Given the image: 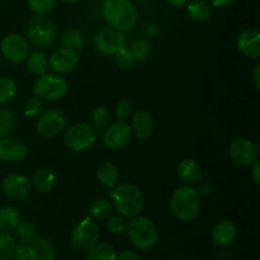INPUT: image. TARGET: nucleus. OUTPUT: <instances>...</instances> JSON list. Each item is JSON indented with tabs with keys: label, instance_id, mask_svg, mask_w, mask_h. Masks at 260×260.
I'll use <instances>...</instances> for the list:
<instances>
[{
	"label": "nucleus",
	"instance_id": "obj_1",
	"mask_svg": "<svg viewBox=\"0 0 260 260\" xmlns=\"http://www.w3.org/2000/svg\"><path fill=\"white\" fill-rule=\"evenodd\" d=\"M102 14L112 28L129 32L137 22V9L131 0H103Z\"/></svg>",
	"mask_w": 260,
	"mask_h": 260
},
{
	"label": "nucleus",
	"instance_id": "obj_2",
	"mask_svg": "<svg viewBox=\"0 0 260 260\" xmlns=\"http://www.w3.org/2000/svg\"><path fill=\"white\" fill-rule=\"evenodd\" d=\"M109 197L123 217H136L144 208V196L141 190L129 183H123L112 188Z\"/></svg>",
	"mask_w": 260,
	"mask_h": 260
},
{
	"label": "nucleus",
	"instance_id": "obj_3",
	"mask_svg": "<svg viewBox=\"0 0 260 260\" xmlns=\"http://www.w3.org/2000/svg\"><path fill=\"white\" fill-rule=\"evenodd\" d=\"M169 207L178 220L190 221L196 218L201 208V197L197 189L190 185L177 188L170 196Z\"/></svg>",
	"mask_w": 260,
	"mask_h": 260
},
{
	"label": "nucleus",
	"instance_id": "obj_4",
	"mask_svg": "<svg viewBox=\"0 0 260 260\" xmlns=\"http://www.w3.org/2000/svg\"><path fill=\"white\" fill-rule=\"evenodd\" d=\"M56 249L48 239L32 236L22 240L15 249V260H55Z\"/></svg>",
	"mask_w": 260,
	"mask_h": 260
},
{
	"label": "nucleus",
	"instance_id": "obj_5",
	"mask_svg": "<svg viewBox=\"0 0 260 260\" xmlns=\"http://www.w3.org/2000/svg\"><path fill=\"white\" fill-rule=\"evenodd\" d=\"M127 233L131 243L136 248L147 250L151 249L159 239V231L154 221L147 217H135L127 225Z\"/></svg>",
	"mask_w": 260,
	"mask_h": 260
},
{
	"label": "nucleus",
	"instance_id": "obj_6",
	"mask_svg": "<svg viewBox=\"0 0 260 260\" xmlns=\"http://www.w3.org/2000/svg\"><path fill=\"white\" fill-rule=\"evenodd\" d=\"M69 84L63 76L56 73H45L33 84V93L43 101H57L68 93Z\"/></svg>",
	"mask_w": 260,
	"mask_h": 260
},
{
	"label": "nucleus",
	"instance_id": "obj_7",
	"mask_svg": "<svg viewBox=\"0 0 260 260\" xmlns=\"http://www.w3.org/2000/svg\"><path fill=\"white\" fill-rule=\"evenodd\" d=\"M25 35L36 47H48L56 38V24L46 15H36L27 23Z\"/></svg>",
	"mask_w": 260,
	"mask_h": 260
},
{
	"label": "nucleus",
	"instance_id": "obj_8",
	"mask_svg": "<svg viewBox=\"0 0 260 260\" xmlns=\"http://www.w3.org/2000/svg\"><path fill=\"white\" fill-rule=\"evenodd\" d=\"M101 233L99 228L93 218H83L80 222L75 225L71 231V244L78 250H89L91 246L98 243Z\"/></svg>",
	"mask_w": 260,
	"mask_h": 260
},
{
	"label": "nucleus",
	"instance_id": "obj_9",
	"mask_svg": "<svg viewBox=\"0 0 260 260\" xmlns=\"http://www.w3.org/2000/svg\"><path fill=\"white\" fill-rule=\"evenodd\" d=\"M95 129L85 122H79L66 129L65 144L73 151H83L89 149L95 141Z\"/></svg>",
	"mask_w": 260,
	"mask_h": 260
},
{
	"label": "nucleus",
	"instance_id": "obj_10",
	"mask_svg": "<svg viewBox=\"0 0 260 260\" xmlns=\"http://www.w3.org/2000/svg\"><path fill=\"white\" fill-rule=\"evenodd\" d=\"M0 51L9 62L17 65V63H22L23 61L27 60L28 55H29V45H28L27 40L20 35L9 33L3 37L2 42H0Z\"/></svg>",
	"mask_w": 260,
	"mask_h": 260
},
{
	"label": "nucleus",
	"instance_id": "obj_11",
	"mask_svg": "<svg viewBox=\"0 0 260 260\" xmlns=\"http://www.w3.org/2000/svg\"><path fill=\"white\" fill-rule=\"evenodd\" d=\"M229 155L231 160L239 167H249L258 160L259 146L251 140L245 137H238L229 147Z\"/></svg>",
	"mask_w": 260,
	"mask_h": 260
},
{
	"label": "nucleus",
	"instance_id": "obj_12",
	"mask_svg": "<svg viewBox=\"0 0 260 260\" xmlns=\"http://www.w3.org/2000/svg\"><path fill=\"white\" fill-rule=\"evenodd\" d=\"M94 46L103 55H116L122 48L126 47V37L121 30L104 28L94 37Z\"/></svg>",
	"mask_w": 260,
	"mask_h": 260
},
{
	"label": "nucleus",
	"instance_id": "obj_13",
	"mask_svg": "<svg viewBox=\"0 0 260 260\" xmlns=\"http://www.w3.org/2000/svg\"><path fill=\"white\" fill-rule=\"evenodd\" d=\"M66 117L58 109H48L37 119L36 129L43 137H55L65 129Z\"/></svg>",
	"mask_w": 260,
	"mask_h": 260
},
{
	"label": "nucleus",
	"instance_id": "obj_14",
	"mask_svg": "<svg viewBox=\"0 0 260 260\" xmlns=\"http://www.w3.org/2000/svg\"><path fill=\"white\" fill-rule=\"evenodd\" d=\"M32 185L25 175L13 173L7 175L2 182V192L12 201H23L29 196Z\"/></svg>",
	"mask_w": 260,
	"mask_h": 260
},
{
	"label": "nucleus",
	"instance_id": "obj_15",
	"mask_svg": "<svg viewBox=\"0 0 260 260\" xmlns=\"http://www.w3.org/2000/svg\"><path fill=\"white\" fill-rule=\"evenodd\" d=\"M132 128L126 122L117 121L107 127L103 135V144L109 150H121L129 142Z\"/></svg>",
	"mask_w": 260,
	"mask_h": 260
},
{
	"label": "nucleus",
	"instance_id": "obj_16",
	"mask_svg": "<svg viewBox=\"0 0 260 260\" xmlns=\"http://www.w3.org/2000/svg\"><path fill=\"white\" fill-rule=\"evenodd\" d=\"M79 63V55L76 50L69 47H61L56 50L52 55L50 56L48 65L56 71L57 74L70 73L78 66Z\"/></svg>",
	"mask_w": 260,
	"mask_h": 260
},
{
	"label": "nucleus",
	"instance_id": "obj_17",
	"mask_svg": "<svg viewBox=\"0 0 260 260\" xmlns=\"http://www.w3.org/2000/svg\"><path fill=\"white\" fill-rule=\"evenodd\" d=\"M28 155V147L20 140L14 137L0 139V160L8 162L22 161Z\"/></svg>",
	"mask_w": 260,
	"mask_h": 260
},
{
	"label": "nucleus",
	"instance_id": "obj_18",
	"mask_svg": "<svg viewBox=\"0 0 260 260\" xmlns=\"http://www.w3.org/2000/svg\"><path fill=\"white\" fill-rule=\"evenodd\" d=\"M238 47L245 56L251 58L260 57V33L256 28L243 30L238 37Z\"/></svg>",
	"mask_w": 260,
	"mask_h": 260
},
{
	"label": "nucleus",
	"instance_id": "obj_19",
	"mask_svg": "<svg viewBox=\"0 0 260 260\" xmlns=\"http://www.w3.org/2000/svg\"><path fill=\"white\" fill-rule=\"evenodd\" d=\"M236 234H238V230H236L235 223L223 220L213 226L211 238L217 246H228L235 241Z\"/></svg>",
	"mask_w": 260,
	"mask_h": 260
},
{
	"label": "nucleus",
	"instance_id": "obj_20",
	"mask_svg": "<svg viewBox=\"0 0 260 260\" xmlns=\"http://www.w3.org/2000/svg\"><path fill=\"white\" fill-rule=\"evenodd\" d=\"M177 173L180 179L188 185L198 184L202 179V169L193 159H183L178 165Z\"/></svg>",
	"mask_w": 260,
	"mask_h": 260
},
{
	"label": "nucleus",
	"instance_id": "obj_21",
	"mask_svg": "<svg viewBox=\"0 0 260 260\" xmlns=\"http://www.w3.org/2000/svg\"><path fill=\"white\" fill-rule=\"evenodd\" d=\"M132 129L140 140L147 139L154 129V118L151 113L145 109H139L132 118Z\"/></svg>",
	"mask_w": 260,
	"mask_h": 260
},
{
	"label": "nucleus",
	"instance_id": "obj_22",
	"mask_svg": "<svg viewBox=\"0 0 260 260\" xmlns=\"http://www.w3.org/2000/svg\"><path fill=\"white\" fill-rule=\"evenodd\" d=\"M56 180H57V177H56L55 172L52 169H50V168H41L33 175L32 184L30 185L38 193H47L55 187Z\"/></svg>",
	"mask_w": 260,
	"mask_h": 260
},
{
	"label": "nucleus",
	"instance_id": "obj_23",
	"mask_svg": "<svg viewBox=\"0 0 260 260\" xmlns=\"http://www.w3.org/2000/svg\"><path fill=\"white\" fill-rule=\"evenodd\" d=\"M20 221V213L13 206L0 207V233H12Z\"/></svg>",
	"mask_w": 260,
	"mask_h": 260
},
{
	"label": "nucleus",
	"instance_id": "obj_24",
	"mask_svg": "<svg viewBox=\"0 0 260 260\" xmlns=\"http://www.w3.org/2000/svg\"><path fill=\"white\" fill-rule=\"evenodd\" d=\"M96 177H98L99 182L107 188H114L118 183L119 172L118 168L113 164V162L106 161L101 164V167L96 170Z\"/></svg>",
	"mask_w": 260,
	"mask_h": 260
},
{
	"label": "nucleus",
	"instance_id": "obj_25",
	"mask_svg": "<svg viewBox=\"0 0 260 260\" xmlns=\"http://www.w3.org/2000/svg\"><path fill=\"white\" fill-rule=\"evenodd\" d=\"M187 12L196 22H206L212 15V8L206 0H193L187 5Z\"/></svg>",
	"mask_w": 260,
	"mask_h": 260
},
{
	"label": "nucleus",
	"instance_id": "obj_26",
	"mask_svg": "<svg viewBox=\"0 0 260 260\" xmlns=\"http://www.w3.org/2000/svg\"><path fill=\"white\" fill-rule=\"evenodd\" d=\"M112 210H113V206H112L111 201L106 200V198H98V200H94L93 203L89 207V217L93 218V220L102 221L106 220L111 216Z\"/></svg>",
	"mask_w": 260,
	"mask_h": 260
},
{
	"label": "nucleus",
	"instance_id": "obj_27",
	"mask_svg": "<svg viewBox=\"0 0 260 260\" xmlns=\"http://www.w3.org/2000/svg\"><path fill=\"white\" fill-rule=\"evenodd\" d=\"M28 60H27V68L29 70L30 74L36 76H40L42 74L46 73L47 70V65H48V61L47 57L43 52L41 51H33L28 55Z\"/></svg>",
	"mask_w": 260,
	"mask_h": 260
},
{
	"label": "nucleus",
	"instance_id": "obj_28",
	"mask_svg": "<svg viewBox=\"0 0 260 260\" xmlns=\"http://www.w3.org/2000/svg\"><path fill=\"white\" fill-rule=\"evenodd\" d=\"M117 253L112 245L107 243L95 244L88 250L86 260H116Z\"/></svg>",
	"mask_w": 260,
	"mask_h": 260
},
{
	"label": "nucleus",
	"instance_id": "obj_29",
	"mask_svg": "<svg viewBox=\"0 0 260 260\" xmlns=\"http://www.w3.org/2000/svg\"><path fill=\"white\" fill-rule=\"evenodd\" d=\"M17 243L9 233H0V260H10L14 256Z\"/></svg>",
	"mask_w": 260,
	"mask_h": 260
},
{
	"label": "nucleus",
	"instance_id": "obj_30",
	"mask_svg": "<svg viewBox=\"0 0 260 260\" xmlns=\"http://www.w3.org/2000/svg\"><path fill=\"white\" fill-rule=\"evenodd\" d=\"M15 127V116L9 109H0V139L9 136Z\"/></svg>",
	"mask_w": 260,
	"mask_h": 260
},
{
	"label": "nucleus",
	"instance_id": "obj_31",
	"mask_svg": "<svg viewBox=\"0 0 260 260\" xmlns=\"http://www.w3.org/2000/svg\"><path fill=\"white\" fill-rule=\"evenodd\" d=\"M91 121H93V128L95 131H103L108 127L111 121V113L106 107H96L91 114Z\"/></svg>",
	"mask_w": 260,
	"mask_h": 260
},
{
	"label": "nucleus",
	"instance_id": "obj_32",
	"mask_svg": "<svg viewBox=\"0 0 260 260\" xmlns=\"http://www.w3.org/2000/svg\"><path fill=\"white\" fill-rule=\"evenodd\" d=\"M61 43L63 45V47L79 50L83 47V35L76 28H71L61 36Z\"/></svg>",
	"mask_w": 260,
	"mask_h": 260
},
{
	"label": "nucleus",
	"instance_id": "obj_33",
	"mask_svg": "<svg viewBox=\"0 0 260 260\" xmlns=\"http://www.w3.org/2000/svg\"><path fill=\"white\" fill-rule=\"evenodd\" d=\"M17 93V84L10 78H0V104L12 101Z\"/></svg>",
	"mask_w": 260,
	"mask_h": 260
},
{
	"label": "nucleus",
	"instance_id": "obj_34",
	"mask_svg": "<svg viewBox=\"0 0 260 260\" xmlns=\"http://www.w3.org/2000/svg\"><path fill=\"white\" fill-rule=\"evenodd\" d=\"M129 51H131L132 55H134L135 60L144 61L146 60L147 56H149L150 46L146 41L140 38V40H135L134 42L131 43V46H129Z\"/></svg>",
	"mask_w": 260,
	"mask_h": 260
},
{
	"label": "nucleus",
	"instance_id": "obj_35",
	"mask_svg": "<svg viewBox=\"0 0 260 260\" xmlns=\"http://www.w3.org/2000/svg\"><path fill=\"white\" fill-rule=\"evenodd\" d=\"M56 0H28V7L36 15H45L55 7Z\"/></svg>",
	"mask_w": 260,
	"mask_h": 260
},
{
	"label": "nucleus",
	"instance_id": "obj_36",
	"mask_svg": "<svg viewBox=\"0 0 260 260\" xmlns=\"http://www.w3.org/2000/svg\"><path fill=\"white\" fill-rule=\"evenodd\" d=\"M36 226L33 225L32 222H28V221H22L20 220L18 222V225L15 226L14 229V233L20 240H27V239L32 238V236L36 235Z\"/></svg>",
	"mask_w": 260,
	"mask_h": 260
},
{
	"label": "nucleus",
	"instance_id": "obj_37",
	"mask_svg": "<svg viewBox=\"0 0 260 260\" xmlns=\"http://www.w3.org/2000/svg\"><path fill=\"white\" fill-rule=\"evenodd\" d=\"M43 109V102L38 96H32L24 103V114L27 117H35L40 114Z\"/></svg>",
	"mask_w": 260,
	"mask_h": 260
},
{
	"label": "nucleus",
	"instance_id": "obj_38",
	"mask_svg": "<svg viewBox=\"0 0 260 260\" xmlns=\"http://www.w3.org/2000/svg\"><path fill=\"white\" fill-rule=\"evenodd\" d=\"M116 58V63L121 69H129L135 63V57L132 55V52L129 51V48H122L119 52H117L114 55Z\"/></svg>",
	"mask_w": 260,
	"mask_h": 260
},
{
	"label": "nucleus",
	"instance_id": "obj_39",
	"mask_svg": "<svg viewBox=\"0 0 260 260\" xmlns=\"http://www.w3.org/2000/svg\"><path fill=\"white\" fill-rule=\"evenodd\" d=\"M107 229L112 234H122L127 230V222L123 216H112L107 221Z\"/></svg>",
	"mask_w": 260,
	"mask_h": 260
},
{
	"label": "nucleus",
	"instance_id": "obj_40",
	"mask_svg": "<svg viewBox=\"0 0 260 260\" xmlns=\"http://www.w3.org/2000/svg\"><path fill=\"white\" fill-rule=\"evenodd\" d=\"M131 114V104L126 99H122L116 106V117L118 121L124 122Z\"/></svg>",
	"mask_w": 260,
	"mask_h": 260
},
{
	"label": "nucleus",
	"instance_id": "obj_41",
	"mask_svg": "<svg viewBox=\"0 0 260 260\" xmlns=\"http://www.w3.org/2000/svg\"><path fill=\"white\" fill-rule=\"evenodd\" d=\"M116 260H142L139 256V254H136L132 250H123L117 255Z\"/></svg>",
	"mask_w": 260,
	"mask_h": 260
},
{
	"label": "nucleus",
	"instance_id": "obj_42",
	"mask_svg": "<svg viewBox=\"0 0 260 260\" xmlns=\"http://www.w3.org/2000/svg\"><path fill=\"white\" fill-rule=\"evenodd\" d=\"M251 165H253V168H251V175H253V179H254V182H255V184L259 185L260 184V162H259V160L254 161Z\"/></svg>",
	"mask_w": 260,
	"mask_h": 260
},
{
	"label": "nucleus",
	"instance_id": "obj_43",
	"mask_svg": "<svg viewBox=\"0 0 260 260\" xmlns=\"http://www.w3.org/2000/svg\"><path fill=\"white\" fill-rule=\"evenodd\" d=\"M197 192L198 194H200V197H207V196H210L211 192H212V187H211L208 183H202V184H200V187H198Z\"/></svg>",
	"mask_w": 260,
	"mask_h": 260
},
{
	"label": "nucleus",
	"instance_id": "obj_44",
	"mask_svg": "<svg viewBox=\"0 0 260 260\" xmlns=\"http://www.w3.org/2000/svg\"><path fill=\"white\" fill-rule=\"evenodd\" d=\"M251 79H253L254 84H255L256 88L260 86V63H256L253 69V73H251Z\"/></svg>",
	"mask_w": 260,
	"mask_h": 260
},
{
	"label": "nucleus",
	"instance_id": "obj_45",
	"mask_svg": "<svg viewBox=\"0 0 260 260\" xmlns=\"http://www.w3.org/2000/svg\"><path fill=\"white\" fill-rule=\"evenodd\" d=\"M210 2L213 7L222 8V7H228V5L233 4V3L236 2V0H210Z\"/></svg>",
	"mask_w": 260,
	"mask_h": 260
},
{
	"label": "nucleus",
	"instance_id": "obj_46",
	"mask_svg": "<svg viewBox=\"0 0 260 260\" xmlns=\"http://www.w3.org/2000/svg\"><path fill=\"white\" fill-rule=\"evenodd\" d=\"M165 2L168 3V4H170L172 7H184V5H187L188 3H189V0H165Z\"/></svg>",
	"mask_w": 260,
	"mask_h": 260
},
{
	"label": "nucleus",
	"instance_id": "obj_47",
	"mask_svg": "<svg viewBox=\"0 0 260 260\" xmlns=\"http://www.w3.org/2000/svg\"><path fill=\"white\" fill-rule=\"evenodd\" d=\"M62 2H65V3H69V4H75V3H79V2H81V0H62Z\"/></svg>",
	"mask_w": 260,
	"mask_h": 260
},
{
	"label": "nucleus",
	"instance_id": "obj_48",
	"mask_svg": "<svg viewBox=\"0 0 260 260\" xmlns=\"http://www.w3.org/2000/svg\"><path fill=\"white\" fill-rule=\"evenodd\" d=\"M136 2H139V3H144V2H146V0H136Z\"/></svg>",
	"mask_w": 260,
	"mask_h": 260
}]
</instances>
